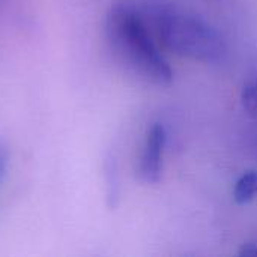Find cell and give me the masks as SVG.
I'll list each match as a JSON object with an SVG mask.
<instances>
[{
  "label": "cell",
  "mask_w": 257,
  "mask_h": 257,
  "mask_svg": "<svg viewBox=\"0 0 257 257\" xmlns=\"http://www.w3.org/2000/svg\"><path fill=\"white\" fill-rule=\"evenodd\" d=\"M105 33L113 54L130 72L155 86L172 83L173 71L137 3H116L107 14Z\"/></svg>",
  "instance_id": "6da1fadb"
},
{
  "label": "cell",
  "mask_w": 257,
  "mask_h": 257,
  "mask_svg": "<svg viewBox=\"0 0 257 257\" xmlns=\"http://www.w3.org/2000/svg\"><path fill=\"white\" fill-rule=\"evenodd\" d=\"M139 6L155 38L172 53L203 63H217L226 56L223 35L202 17L163 2Z\"/></svg>",
  "instance_id": "7a4b0ae2"
},
{
  "label": "cell",
  "mask_w": 257,
  "mask_h": 257,
  "mask_svg": "<svg viewBox=\"0 0 257 257\" xmlns=\"http://www.w3.org/2000/svg\"><path fill=\"white\" fill-rule=\"evenodd\" d=\"M167 134L161 123H154L146 134L145 146L139 161V175L146 184H157L163 175V158Z\"/></svg>",
  "instance_id": "3957f363"
},
{
  "label": "cell",
  "mask_w": 257,
  "mask_h": 257,
  "mask_svg": "<svg viewBox=\"0 0 257 257\" xmlns=\"http://www.w3.org/2000/svg\"><path fill=\"white\" fill-rule=\"evenodd\" d=\"M257 197V170L244 172L233 187V200L238 205H245Z\"/></svg>",
  "instance_id": "277c9868"
},
{
  "label": "cell",
  "mask_w": 257,
  "mask_h": 257,
  "mask_svg": "<svg viewBox=\"0 0 257 257\" xmlns=\"http://www.w3.org/2000/svg\"><path fill=\"white\" fill-rule=\"evenodd\" d=\"M241 104L250 116L257 117V78L244 84L241 90Z\"/></svg>",
  "instance_id": "5b68a950"
},
{
  "label": "cell",
  "mask_w": 257,
  "mask_h": 257,
  "mask_svg": "<svg viewBox=\"0 0 257 257\" xmlns=\"http://www.w3.org/2000/svg\"><path fill=\"white\" fill-rule=\"evenodd\" d=\"M8 167H9V151L8 146L3 142H0V184L6 178Z\"/></svg>",
  "instance_id": "8992f818"
},
{
  "label": "cell",
  "mask_w": 257,
  "mask_h": 257,
  "mask_svg": "<svg viewBox=\"0 0 257 257\" xmlns=\"http://www.w3.org/2000/svg\"><path fill=\"white\" fill-rule=\"evenodd\" d=\"M241 254H245V256H256L257 247L256 245H253V244H247V245H244Z\"/></svg>",
  "instance_id": "52a82bcc"
}]
</instances>
